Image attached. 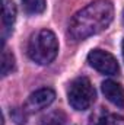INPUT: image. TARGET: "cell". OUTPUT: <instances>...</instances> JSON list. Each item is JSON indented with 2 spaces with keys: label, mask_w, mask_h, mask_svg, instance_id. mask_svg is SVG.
Masks as SVG:
<instances>
[{
  "label": "cell",
  "mask_w": 124,
  "mask_h": 125,
  "mask_svg": "<svg viewBox=\"0 0 124 125\" xmlns=\"http://www.w3.org/2000/svg\"><path fill=\"white\" fill-rule=\"evenodd\" d=\"M22 6L28 15H39L45 10V0H22Z\"/></svg>",
  "instance_id": "obj_9"
},
{
  "label": "cell",
  "mask_w": 124,
  "mask_h": 125,
  "mask_svg": "<svg viewBox=\"0 0 124 125\" xmlns=\"http://www.w3.org/2000/svg\"><path fill=\"white\" fill-rule=\"evenodd\" d=\"M1 21H3V38L12 31L16 21V6L12 0H3L1 6Z\"/></svg>",
  "instance_id": "obj_7"
},
{
  "label": "cell",
  "mask_w": 124,
  "mask_h": 125,
  "mask_svg": "<svg viewBox=\"0 0 124 125\" xmlns=\"http://www.w3.org/2000/svg\"><path fill=\"white\" fill-rule=\"evenodd\" d=\"M15 70V57L13 54L3 48V54H1V76H7L9 73H12Z\"/></svg>",
  "instance_id": "obj_10"
},
{
  "label": "cell",
  "mask_w": 124,
  "mask_h": 125,
  "mask_svg": "<svg viewBox=\"0 0 124 125\" xmlns=\"http://www.w3.org/2000/svg\"><path fill=\"white\" fill-rule=\"evenodd\" d=\"M66 121H67V116L63 111H53L41 118L39 125H64Z\"/></svg>",
  "instance_id": "obj_8"
},
{
  "label": "cell",
  "mask_w": 124,
  "mask_h": 125,
  "mask_svg": "<svg viewBox=\"0 0 124 125\" xmlns=\"http://www.w3.org/2000/svg\"><path fill=\"white\" fill-rule=\"evenodd\" d=\"M95 125H124V118L120 115H105L102 116Z\"/></svg>",
  "instance_id": "obj_11"
},
{
  "label": "cell",
  "mask_w": 124,
  "mask_h": 125,
  "mask_svg": "<svg viewBox=\"0 0 124 125\" xmlns=\"http://www.w3.org/2000/svg\"><path fill=\"white\" fill-rule=\"evenodd\" d=\"M59 41L56 33L50 29H41L32 35L28 44V55L34 62L47 65L57 57Z\"/></svg>",
  "instance_id": "obj_2"
},
{
  "label": "cell",
  "mask_w": 124,
  "mask_h": 125,
  "mask_svg": "<svg viewBox=\"0 0 124 125\" xmlns=\"http://www.w3.org/2000/svg\"><path fill=\"white\" fill-rule=\"evenodd\" d=\"M123 21H124V12H123Z\"/></svg>",
  "instance_id": "obj_13"
},
{
  "label": "cell",
  "mask_w": 124,
  "mask_h": 125,
  "mask_svg": "<svg viewBox=\"0 0 124 125\" xmlns=\"http://www.w3.org/2000/svg\"><path fill=\"white\" fill-rule=\"evenodd\" d=\"M121 51H123V58H124V39H123V42H121Z\"/></svg>",
  "instance_id": "obj_12"
},
{
  "label": "cell",
  "mask_w": 124,
  "mask_h": 125,
  "mask_svg": "<svg viewBox=\"0 0 124 125\" xmlns=\"http://www.w3.org/2000/svg\"><path fill=\"white\" fill-rule=\"evenodd\" d=\"M88 62L95 70H98L99 73L107 74V76H114L120 70L117 58L104 50H92L88 54Z\"/></svg>",
  "instance_id": "obj_4"
},
{
  "label": "cell",
  "mask_w": 124,
  "mask_h": 125,
  "mask_svg": "<svg viewBox=\"0 0 124 125\" xmlns=\"http://www.w3.org/2000/svg\"><path fill=\"white\" fill-rule=\"evenodd\" d=\"M95 89L88 77H76L70 82L67 89V99L73 109L76 111H86L95 102Z\"/></svg>",
  "instance_id": "obj_3"
},
{
  "label": "cell",
  "mask_w": 124,
  "mask_h": 125,
  "mask_svg": "<svg viewBox=\"0 0 124 125\" xmlns=\"http://www.w3.org/2000/svg\"><path fill=\"white\" fill-rule=\"evenodd\" d=\"M114 19V6L110 0H95L79 10L70 21L69 33L74 41H83L105 31Z\"/></svg>",
  "instance_id": "obj_1"
},
{
  "label": "cell",
  "mask_w": 124,
  "mask_h": 125,
  "mask_svg": "<svg viewBox=\"0 0 124 125\" xmlns=\"http://www.w3.org/2000/svg\"><path fill=\"white\" fill-rule=\"evenodd\" d=\"M102 93L112 105L124 108V89L120 83L114 80H105L102 83Z\"/></svg>",
  "instance_id": "obj_6"
},
{
  "label": "cell",
  "mask_w": 124,
  "mask_h": 125,
  "mask_svg": "<svg viewBox=\"0 0 124 125\" xmlns=\"http://www.w3.org/2000/svg\"><path fill=\"white\" fill-rule=\"evenodd\" d=\"M56 99V92L50 87H42V89H38L37 92L28 97V100L25 102V106H24V112L25 114H34V112H38L47 106H50Z\"/></svg>",
  "instance_id": "obj_5"
}]
</instances>
